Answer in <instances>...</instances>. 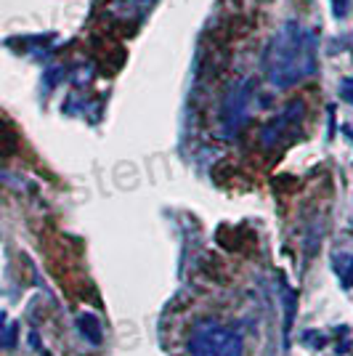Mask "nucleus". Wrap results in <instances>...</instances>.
<instances>
[{
	"mask_svg": "<svg viewBox=\"0 0 353 356\" xmlns=\"http://www.w3.org/2000/svg\"><path fill=\"white\" fill-rule=\"evenodd\" d=\"M189 354L191 356H242L244 343L242 337L223 327V324H197L189 335Z\"/></svg>",
	"mask_w": 353,
	"mask_h": 356,
	"instance_id": "obj_2",
	"label": "nucleus"
},
{
	"mask_svg": "<svg viewBox=\"0 0 353 356\" xmlns=\"http://www.w3.org/2000/svg\"><path fill=\"white\" fill-rule=\"evenodd\" d=\"M340 96L353 104V77H345V80H340Z\"/></svg>",
	"mask_w": 353,
	"mask_h": 356,
	"instance_id": "obj_8",
	"label": "nucleus"
},
{
	"mask_svg": "<svg viewBox=\"0 0 353 356\" xmlns=\"http://www.w3.org/2000/svg\"><path fill=\"white\" fill-rule=\"evenodd\" d=\"M316 51H319V43L308 27L297 21H284L263 54V70L271 85L292 88L300 80L314 75Z\"/></svg>",
	"mask_w": 353,
	"mask_h": 356,
	"instance_id": "obj_1",
	"label": "nucleus"
},
{
	"mask_svg": "<svg viewBox=\"0 0 353 356\" xmlns=\"http://www.w3.org/2000/svg\"><path fill=\"white\" fill-rule=\"evenodd\" d=\"M281 298H284V337H287V333L292 330V322H295V290L292 287H284L281 290Z\"/></svg>",
	"mask_w": 353,
	"mask_h": 356,
	"instance_id": "obj_5",
	"label": "nucleus"
},
{
	"mask_svg": "<svg viewBox=\"0 0 353 356\" xmlns=\"http://www.w3.org/2000/svg\"><path fill=\"white\" fill-rule=\"evenodd\" d=\"M77 330L93 346H98L104 340V335H101V322H98V317H93V314H80L77 317Z\"/></svg>",
	"mask_w": 353,
	"mask_h": 356,
	"instance_id": "obj_4",
	"label": "nucleus"
},
{
	"mask_svg": "<svg viewBox=\"0 0 353 356\" xmlns=\"http://www.w3.org/2000/svg\"><path fill=\"white\" fill-rule=\"evenodd\" d=\"M348 6H351V0H330V8H332L334 19H345L348 17Z\"/></svg>",
	"mask_w": 353,
	"mask_h": 356,
	"instance_id": "obj_7",
	"label": "nucleus"
},
{
	"mask_svg": "<svg viewBox=\"0 0 353 356\" xmlns=\"http://www.w3.org/2000/svg\"><path fill=\"white\" fill-rule=\"evenodd\" d=\"M19 337V327L6 322V314H0V348H14Z\"/></svg>",
	"mask_w": 353,
	"mask_h": 356,
	"instance_id": "obj_6",
	"label": "nucleus"
},
{
	"mask_svg": "<svg viewBox=\"0 0 353 356\" xmlns=\"http://www.w3.org/2000/svg\"><path fill=\"white\" fill-rule=\"evenodd\" d=\"M0 181H8V176H6V173H3V170H0Z\"/></svg>",
	"mask_w": 353,
	"mask_h": 356,
	"instance_id": "obj_9",
	"label": "nucleus"
},
{
	"mask_svg": "<svg viewBox=\"0 0 353 356\" xmlns=\"http://www.w3.org/2000/svg\"><path fill=\"white\" fill-rule=\"evenodd\" d=\"M247 96H250V85L242 83V85H237V88L228 94V98H226V112H223V117H226V125H228L231 133L239 128L244 114H247Z\"/></svg>",
	"mask_w": 353,
	"mask_h": 356,
	"instance_id": "obj_3",
	"label": "nucleus"
}]
</instances>
